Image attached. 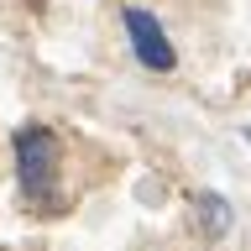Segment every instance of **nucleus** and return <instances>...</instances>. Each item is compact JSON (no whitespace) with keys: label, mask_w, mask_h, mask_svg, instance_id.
I'll list each match as a JSON object with an SVG mask.
<instances>
[{"label":"nucleus","mask_w":251,"mask_h":251,"mask_svg":"<svg viewBox=\"0 0 251 251\" xmlns=\"http://www.w3.org/2000/svg\"><path fill=\"white\" fill-rule=\"evenodd\" d=\"M11 152H16V183H21V194H26L31 204L58 209V162H63L58 136H52L42 121H26L11 136Z\"/></svg>","instance_id":"1"},{"label":"nucleus","mask_w":251,"mask_h":251,"mask_svg":"<svg viewBox=\"0 0 251 251\" xmlns=\"http://www.w3.org/2000/svg\"><path fill=\"white\" fill-rule=\"evenodd\" d=\"M121 26H126V42H131V58H136L147 74H173V68H178V47L168 42V26H162L152 11L126 5Z\"/></svg>","instance_id":"2"},{"label":"nucleus","mask_w":251,"mask_h":251,"mask_svg":"<svg viewBox=\"0 0 251 251\" xmlns=\"http://www.w3.org/2000/svg\"><path fill=\"white\" fill-rule=\"evenodd\" d=\"M194 209H199V220H204V230H209V235H225V230L235 225L230 199H225V194H194Z\"/></svg>","instance_id":"3"},{"label":"nucleus","mask_w":251,"mask_h":251,"mask_svg":"<svg viewBox=\"0 0 251 251\" xmlns=\"http://www.w3.org/2000/svg\"><path fill=\"white\" fill-rule=\"evenodd\" d=\"M31 5H42V0H31Z\"/></svg>","instance_id":"4"}]
</instances>
